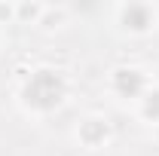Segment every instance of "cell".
<instances>
[{
  "label": "cell",
  "mask_w": 159,
  "mask_h": 156,
  "mask_svg": "<svg viewBox=\"0 0 159 156\" xmlns=\"http://www.w3.org/2000/svg\"><path fill=\"white\" fill-rule=\"evenodd\" d=\"M116 28L125 37H147L159 28V9L147 6V3H129V6H116Z\"/></svg>",
  "instance_id": "7a4b0ae2"
},
{
  "label": "cell",
  "mask_w": 159,
  "mask_h": 156,
  "mask_svg": "<svg viewBox=\"0 0 159 156\" xmlns=\"http://www.w3.org/2000/svg\"><path fill=\"white\" fill-rule=\"evenodd\" d=\"M135 113L147 126H159V83H150L147 92L135 101Z\"/></svg>",
  "instance_id": "277c9868"
},
{
  "label": "cell",
  "mask_w": 159,
  "mask_h": 156,
  "mask_svg": "<svg viewBox=\"0 0 159 156\" xmlns=\"http://www.w3.org/2000/svg\"><path fill=\"white\" fill-rule=\"evenodd\" d=\"M0 43H3V31H0Z\"/></svg>",
  "instance_id": "5b68a950"
},
{
  "label": "cell",
  "mask_w": 159,
  "mask_h": 156,
  "mask_svg": "<svg viewBox=\"0 0 159 156\" xmlns=\"http://www.w3.org/2000/svg\"><path fill=\"white\" fill-rule=\"evenodd\" d=\"M67 95H70L67 77L58 67H49V64L31 67L16 86V101L34 117H49V113L61 110Z\"/></svg>",
  "instance_id": "6da1fadb"
},
{
  "label": "cell",
  "mask_w": 159,
  "mask_h": 156,
  "mask_svg": "<svg viewBox=\"0 0 159 156\" xmlns=\"http://www.w3.org/2000/svg\"><path fill=\"white\" fill-rule=\"evenodd\" d=\"M77 141L83 144V147H89V150H98V147H104L107 141H110V126H107V119L104 117H86L80 119L77 126Z\"/></svg>",
  "instance_id": "3957f363"
}]
</instances>
